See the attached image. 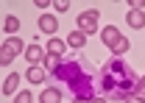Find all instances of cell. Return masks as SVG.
I'll use <instances>...</instances> for the list:
<instances>
[{"label": "cell", "mask_w": 145, "mask_h": 103, "mask_svg": "<svg viewBox=\"0 0 145 103\" xmlns=\"http://www.w3.org/2000/svg\"><path fill=\"white\" fill-rule=\"evenodd\" d=\"M31 100H34V92L25 89V92H20V95H17V100H14V103H31Z\"/></svg>", "instance_id": "cell-17"}, {"label": "cell", "mask_w": 145, "mask_h": 103, "mask_svg": "<svg viewBox=\"0 0 145 103\" xmlns=\"http://www.w3.org/2000/svg\"><path fill=\"white\" fill-rule=\"evenodd\" d=\"M134 95H140V98H145V75L137 81V89H134Z\"/></svg>", "instance_id": "cell-18"}, {"label": "cell", "mask_w": 145, "mask_h": 103, "mask_svg": "<svg viewBox=\"0 0 145 103\" xmlns=\"http://www.w3.org/2000/svg\"><path fill=\"white\" fill-rule=\"evenodd\" d=\"M53 72H56V78H61L72 89V98H81V100H92L95 98V81L87 75V70L78 61H56Z\"/></svg>", "instance_id": "cell-2"}, {"label": "cell", "mask_w": 145, "mask_h": 103, "mask_svg": "<svg viewBox=\"0 0 145 103\" xmlns=\"http://www.w3.org/2000/svg\"><path fill=\"white\" fill-rule=\"evenodd\" d=\"M67 8H70L67 0H59V3H56V11H67Z\"/></svg>", "instance_id": "cell-21"}, {"label": "cell", "mask_w": 145, "mask_h": 103, "mask_svg": "<svg viewBox=\"0 0 145 103\" xmlns=\"http://www.w3.org/2000/svg\"><path fill=\"white\" fill-rule=\"evenodd\" d=\"M137 81L140 78L134 75V70L128 64H123V59H112L101 72V89L114 100H126L128 95H134Z\"/></svg>", "instance_id": "cell-1"}, {"label": "cell", "mask_w": 145, "mask_h": 103, "mask_svg": "<svg viewBox=\"0 0 145 103\" xmlns=\"http://www.w3.org/2000/svg\"><path fill=\"white\" fill-rule=\"evenodd\" d=\"M67 45H70V48H84V45H87V34L75 28V31L70 34V39H67Z\"/></svg>", "instance_id": "cell-11"}, {"label": "cell", "mask_w": 145, "mask_h": 103, "mask_svg": "<svg viewBox=\"0 0 145 103\" xmlns=\"http://www.w3.org/2000/svg\"><path fill=\"white\" fill-rule=\"evenodd\" d=\"M14 56H17V53L11 50L8 45H3V48H0V64H11V59H14Z\"/></svg>", "instance_id": "cell-14"}, {"label": "cell", "mask_w": 145, "mask_h": 103, "mask_svg": "<svg viewBox=\"0 0 145 103\" xmlns=\"http://www.w3.org/2000/svg\"><path fill=\"white\" fill-rule=\"evenodd\" d=\"M36 25H39V31H42V34H56V28H59V20H56L53 14H42Z\"/></svg>", "instance_id": "cell-4"}, {"label": "cell", "mask_w": 145, "mask_h": 103, "mask_svg": "<svg viewBox=\"0 0 145 103\" xmlns=\"http://www.w3.org/2000/svg\"><path fill=\"white\" fill-rule=\"evenodd\" d=\"M128 48H131V42H128L126 36H120V42H117V45L112 48V53H114V56H123V53H126Z\"/></svg>", "instance_id": "cell-15"}, {"label": "cell", "mask_w": 145, "mask_h": 103, "mask_svg": "<svg viewBox=\"0 0 145 103\" xmlns=\"http://www.w3.org/2000/svg\"><path fill=\"white\" fill-rule=\"evenodd\" d=\"M17 86H20V75H17V72L6 75V78H3V95H11V92H17Z\"/></svg>", "instance_id": "cell-8"}, {"label": "cell", "mask_w": 145, "mask_h": 103, "mask_svg": "<svg viewBox=\"0 0 145 103\" xmlns=\"http://www.w3.org/2000/svg\"><path fill=\"white\" fill-rule=\"evenodd\" d=\"M64 48H67V45H64L61 39H56V36H50V42H48V56H50V59H61V53H64Z\"/></svg>", "instance_id": "cell-7"}, {"label": "cell", "mask_w": 145, "mask_h": 103, "mask_svg": "<svg viewBox=\"0 0 145 103\" xmlns=\"http://www.w3.org/2000/svg\"><path fill=\"white\" fill-rule=\"evenodd\" d=\"M78 31L95 34V31H98V11H84V14H78Z\"/></svg>", "instance_id": "cell-3"}, {"label": "cell", "mask_w": 145, "mask_h": 103, "mask_svg": "<svg viewBox=\"0 0 145 103\" xmlns=\"http://www.w3.org/2000/svg\"><path fill=\"white\" fill-rule=\"evenodd\" d=\"M101 42H103V45H109V48H114V45L120 42V31H117L114 25H106V28L101 31Z\"/></svg>", "instance_id": "cell-5"}, {"label": "cell", "mask_w": 145, "mask_h": 103, "mask_svg": "<svg viewBox=\"0 0 145 103\" xmlns=\"http://www.w3.org/2000/svg\"><path fill=\"white\" fill-rule=\"evenodd\" d=\"M72 103H89V100H81V98H72Z\"/></svg>", "instance_id": "cell-23"}, {"label": "cell", "mask_w": 145, "mask_h": 103, "mask_svg": "<svg viewBox=\"0 0 145 103\" xmlns=\"http://www.w3.org/2000/svg\"><path fill=\"white\" fill-rule=\"evenodd\" d=\"M25 78H28L31 84H42V81H45V67H39V64H36V67H28Z\"/></svg>", "instance_id": "cell-10"}, {"label": "cell", "mask_w": 145, "mask_h": 103, "mask_svg": "<svg viewBox=\"0 0 145 103\" xmlns=\"http://www.w3.org/2000/svg\"><path fill=\"white\" fill-rule=\"evenodd\" d=\"M123 103H145V98H140V95H128Z\"/></svg>", "instance_id": "cell-20"}, {"label": "cell", "mask_w": 145, "mask_h": 103, "mask_svg": "<svg viewBox=\"0 0 145 103\" xmlns=\"http://www.w3.org/2000/svg\"><path fill=\"white\" fill-rule=\"evenodd\" d=\"M39 103H61V92H59L56 86H50V89H45V92L39 95Z\"/></svg>", "instance_id": "cell-9"}, {"label": "cell", "mask_w": 145, "mask_h": 103, "mask_svg": "<svg viewBox=\"0 0 145 103\" xmlns=\"http://www.w3.org/2000/svg\"><path fill=\"white\" fill-rule=\"evenodd\" d=\"M3 28H6V34H11V36H14V34L20 31V20H17V17H6Z\"/></svg>", "instance_id": "cell-13"}, {"label": "cell", "mask_w": 145, "mask_h": 103, "mask_svg": "<svg viewBox=\"0 0 145 103\" xmlns=\"http://www.w3.org/2000/svg\"><path fill=\"white\" fill-rule=\"evenodd\" d=\"M25 59L31 61V67H36V64L45 61V50H42L39 45H28V48H25Z\"/></svg>", "instance_id": "cell-6"}, {"label": "cell", "mask_w": 145, "mask_h": 103, "mask_svg": "<svg viewBox=\"0 0 145 103\" xmlns=\"http://www.w3.org/2000/svg\"><path fill=\"white\" fill-rule=\"evenodd\" d=\"M145 8V0H131V11H142Z\"/></svg>", "instance_id": "cell-19"}, {"label": "cell", "mask_w": 145, "mask_h": 103, "mask_svg": "<svg viewBox=\"0 0 145 103\" xmlns=\"http://www.w3.org/2000/svg\"><path fill=\"white\" fill-rule=\"evenodd\" d=\"M6 45H8V48H11L14 53H20V50H22V39H20V36H11V39H8Z\"/></svg>", "instance_id": "cell-16"}, {"label": "cell", "mask_w": 145, "mask_h": 103, "mask_svg": "<svg viewBox=\"0 0 145 103\" xmlns=\"http://www.w3.org/2000/svg\"><path fill=\"white\" fill-rule=\"evenodd\" d=\"M126 22L131 25V28H145V14L142 11H128Z\"/></svg>", "instance_id": "cell-12"}, {"label": "cell", "mask_w": 145, "mask_h": 103, "mask_svg": "<svg viewBox=\"0 0 145 103\" xmlns=\"http://www.w3.org/2000/svg\"><path fill=\"white\" fill-rule=\"evenodd\" d=\"M89 103H106V100H103V98H92Z\"/></svg>", "instance_id": "cell-22"}]
</instances>
